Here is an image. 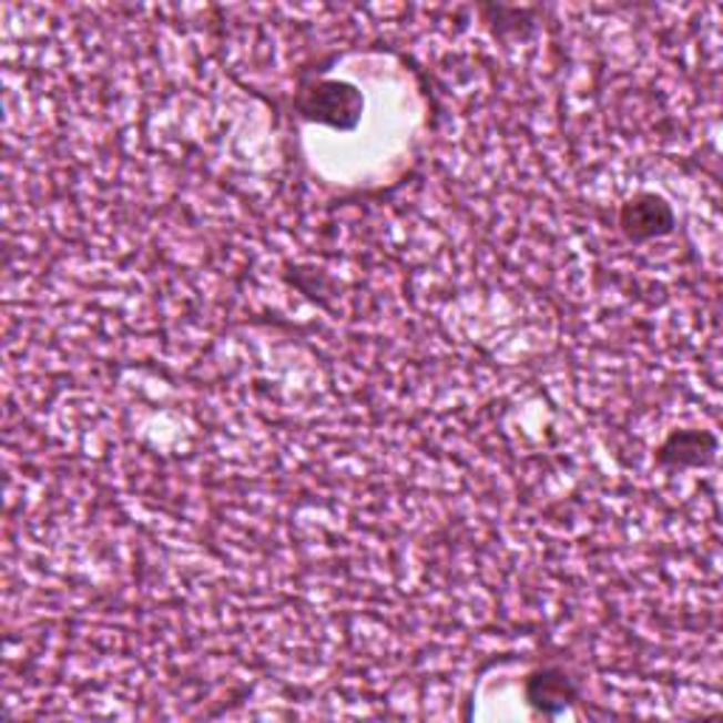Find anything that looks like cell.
I'll return each instance as SVG.
<instances>
[{
    "label": "cell",
    "instance_id": "cell-1",
    "mask_svg": "<svg viewBox=\"0 0 723 723\" xmlns=\"http://www.w3.org/2000/svg\"><path fill=\"white\" fill-rule=\"evenodd\" d=\"M670 221H673L670 210L659 198H653V195H642V198L630 201L622 215V224L630 232V237H648L655 235V232H664L670 226Z\"/></svg>",
    "mask_w": 723,
    "mask_h": 723
}]
</instances>
